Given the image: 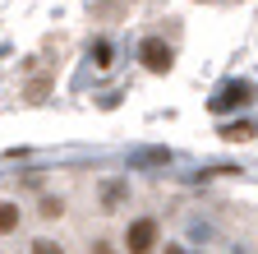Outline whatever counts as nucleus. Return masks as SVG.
<instances>
[{
  "instance_id": "nucleus-1",
  "label": "nucleus",
  "mask_w": 258,
  "mask_h": 254,
  "mask_svg": "<svg viewBox=\"0 0 258 254\" xmlns=\"http://www.w3.org/2000/svg\"><path fill=\"white\" fill-rule=\"evenodd\" d=\"M120 245H124V254H152V249L161 245V227H157V217H134V222L124 227Z\"/></svg>"
},
{
  "instance_id": "nucleus-2",
  "label": "nucleus",
  "mask_w": 258,
  "mask_h": 254,
  "mask_svg": "<svg viewBox=\"0 0 258 254\" xmlns=\"http://www.w3.org/2000/svg\"><path fill=\"white\" fill-rule=\"evenodd\" d=\"M139 60H143V70H152V74H171L175 46H171L166 37H143V42H139Z\"/></svg>"
},
{
  "instance_id": "nucleus-3",
  "label": "nucleus",
  "mask_w": 258,
  "mask_h": 254,
  "mask_svg": "<svg viewBox=\"0 0 258 254\" xmlns=\"http://www.w3.org/2000/svg\"><path fill=\"white\" fill-rule=\"evenodd\" d=\"M253 102V88L249 83H240V79H231V83H221L217 92H212V116H226V111H235V107H249Z\"/></svg>"
},
{
  "instance_id": "nucleus-4",
  "label": "nucleus",
  "mask_w": 258,
  "mask_h": 254,
  "mask_svg": "<svg viewBox=\"0 0 258 254\" xmlns=\"http://www.w3.org/2000/svg\"><path fill=\"white\" fill-rule=\"evenodd\" d=\"M124 199H129V180H106L102 185V213H115Z\"/></svg>"
},
{
  "instance_id": "nucleus-5",
  "label": "nucleus",
  "mask_w": 258,
  "mask_h": 254,
  "mask_svg": "<svg viewBox=\"0 0 258 254\" xmlns=\"http://www.w3.org/2000/svg\"><path fill=\"white\" fill-rule=\"evenodd\" d=\"M23 227V208L14 199H0V236H14Z\"/></svg>"
},
{
  "instance_id": "nucleus-6",
  "label": "nucleus",
  "mask_w": 258,
  "mask_h": 254,
  "mask_svg": "<svg viewBox=\"0 0 258 254\" xmlns=\"http://www.w3.org/2000/svg\"><path fill=\"white\" fill-rule=\"evenodd\" d=\"M166 162H171L166 148H148V153H134V157H129V171H139V167H166Z\"/></svg>"
},
{
  "instance_id": "nucleus-7",
  "label": "nucleus",
  "mask_w": 258,
  "mask_h": 254,
  "mask_svg": "<svg viewBox=\"0 0 258 254\" xmlns=\"http://www.w3.org/2000/svg\"><path fill=\"white\" fill-rule=\"evenodd\" d=\"M221 139H226V143H244V139H253V125H249V120H235V125H221Z\"/></svg>"
},
{
  "instance_id": "nucleus-8",
  "label": "nucleus",
  "mask_w": 258,
  "mask_h": 254,
  "mask_svg": "<svg viewBox=\"0 0 258 254\" xmlns=\"http://www.w3.org/2000/svg\"><path fill=\"white\" fill-rule=\"evenodd\" d=\"M92 65H97V70H106V65H111V42H106V37H97V42H92Z\"/></svg>"
},
{
  "instance_id": "nucleus-9",
  "label": "nucleus",
  "mask_w": 258,
  "mask_h": 254,
  "mask_svg": "<svg viewBox=\"0 0 258 254\" xmlns=\"http://www.w3.org/2000/svg\"><path fill=\"white\" fill-rule=\"evenodd\" d=\"M32 254H64V245L51 240V236H37V240H32Z\"/></svg>"
},
{
  "instance_id": "nucleus-10",
  "label": "nucleus",
  "mask_w": 258,
  "mask_h": 254,
  "mask_svg": "<svg viewBox=\"0 0 258 254\" xmlns=\"http://www.w3.org/2000/svg\"><path fill=\"white\" fill-rule=\"evenodd\" d=\"M37 213H42L46 222H51V217H64V199H42V208H37Z\"/></svg>"
},
{
  "instance_id": "nucleus-11",
  "label": "nucleus",
  "mask_w": 258,
  "mask_h": 254,
  "mask_svg": "<svg viewBox=\"0 0 258 254\" xmlns=\"http://www.w3.org/2000/svg\"><path fill=\"white\" fill-rule=\"evenodd\" d=\"M161 254H199V249H194V245H180V240H166Z\"/></svg>"
},
{
  "instance_id": "nucleus-12",
  "label": "nucleus",
  "mask_w": 258,
  "mask_h": 254,
  "mask_svg": "<svg viewBox=\"0 0 258 254\" xmlns=\"http://www.w3.org/2000/svg\"><path fill=\"white\" fill-rule=\"evenodd\" d=\"M92 249H97V254H115V249H111V240H92Z\"/></svg>"
}]
</instances>
